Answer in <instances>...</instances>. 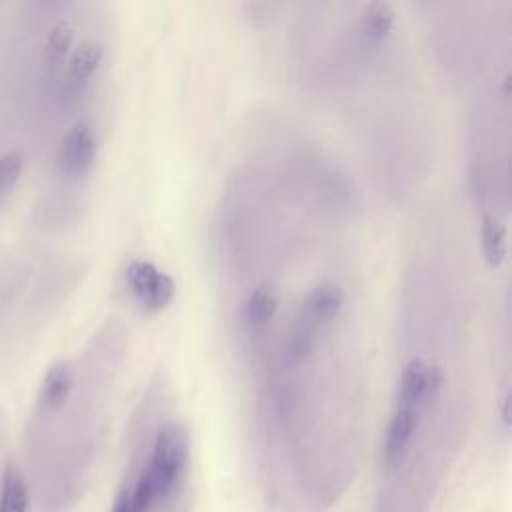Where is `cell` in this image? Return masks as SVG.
<instances>
[{"mask_svg": "<svg viewBox=\"0 0 512 512\" xmlns=\"http://www.w3.org/2000/svg\"><path fill=\"white\" fill-rule=\"evenodd\" d=\"M98 150V140H96V130L90 120H78L74 122L68 132L62 138L60 144V168L66 174L78 176L84 174L96 156Z\"/></svg>", "mask_w": 512, "mask_h": 512, "instance_id": "3957f363", "label": "cell"}, {"mask_svg": "<svg viewBox=\"0 0 512 512\" xmlns=\"http://www.w3.org/2000/svg\"><path fill=\"white\" fill-rule=\"evenodd\" d=\"M124 276L132 296L142 308L150 312L164 310L174 298L176 286L170 274H166L148 260H132L126 266Z\"/></svg>", "mask_w": 512, "mask_h": 512, "instance_id": "7a4b0ae2", "label": "cell"}, {"mask_svg": "<svg viewBox=\"0 0 512 512\" xmlns=\"http://www.w3.org/2000/svg\"><path fill=\"white\" fill-rule=\"evenodd\" d=\"M278 310V292L270 282L258 284L246 298L244 318L252 330H260L270 324Z\"/></svg>", "mask_w": 512, "mask_h": 512, "instance_id": "52a82bcc", "label": "cell"}, {"mask_svg": "<svg viewBox=\"0 0 512 512\" xmlns=\"http://www.w3.org/2000/svg\"><path fill=\"white\" fill-rule=\"evenodd\" d=\"M444 386V372L440 366H430L422 358H412L400 376L396 406L430 410Z\"/></svg>", "mask_w": 512, "mask_h": 512, "instance_id": "6da1fadb", "label": "cell"}, {"mask_svg": "<svg viewBox=\"0 0 512 512\" xmlns=\"http://www.w3.org/2000/svg\"><path fill=\"white\" fill-rule=\"evenodd\" d=\"M24 170V158L18 150H8L0 156V202L16 188Z\"/></svg>", "mask_w": 512, "mask_h": 512, "instance_id": "4fadbf2b", "label": "cell"}, {"mask_svg": "<svg viewBox=\"0 0 512 512\" xmlns=\"http://www.w3.org/2000/svg\"><path fill=\"white\" fill-rule=\"evenodd\" d=\"M480 242H482V254L490 268H496L506 258L508 250V236L506 226L494 220L492 216H484L482 228H480Z\"/></svg>", "mask_w": 512, "mask_h": 512, "instance_id": "30bf717a", "label": "cell"}, {"mask_svg": "<svg viewBox=\"0 0 512 512\" xmlns=\"http://www.w3.org/2000/svg\"><path fill=\"white\" fill-rule=\"evenodd\" d=\"M72 392V372L64 360L52 362L44 372L40 386V402L48 410H60Z\"/></svg>", "mask_w": 512, "mask_h": 512, "instance_id": "8992f818", "label": "cell"}, {"mask_svg": "<svg viewBox=\"0 0 512 512\" xmlns=\"http://www.w3.org/2000/svg\"><path fill=\"white\" fill-rule=\"evenodd\" d=\"M104 58V46L98 40H84L80 42L68 60V78L74 86L84 88L92 76L96 74V70L100 68Z\"/></svg>", "mask_w": 512, "mask_h": 512, "instance_id": "5b68a950", "label": "cell"}, {"mask_svg": "<svg viewBox=\"0 0 512 512\" xmlns=\"http://www.w3.org/2000/svg\"><path fill=\"white\" fill-rule=\"evenodd\" d=\"M318 336H320V332L316 328H312L304 320L296 318V324H294V328L290 330V334L286 336V342H284L286 362L292 364V366H298V364L306 362L312 356L314 348H316Z\"/></svg>", "mask_w": 512, "mask_h": 512, "instance_id": "9c48e42d", "label": "cell"}, {"mask_svg": "<svg viewBox=\"0 0 512 512\" xmlns=\"http://www.w3.org/2000/svg\"><path fill=\"white\" fill-rule=\"evenodd\" d=\"M72 42H74V28L60 20L56 22L44 42V64L50 70L60 68V64L70 56L72 52Z\"/></svg>", "mask_w": 512, "mask_h": 512, "instance_id": "8fae6325", "label": "cell"}, {"mask_svg": "<svg viewBox=\"0 0 512 512\" xmlns=\"http://www.w3.org/2000/svg\"><path fill=\"white\" fill-rule=\"evenodd\" d=\"M396 12L390 2H370L366 4L360 20V32L368 42H382L392 26Z\"/></svg>", "mask_w": 512, "mask_h": 512, "instance_id": "ba28073f", "label": "cell"}, {"mask_svg": "<svg viewBox=\"0 0 512 512\" xmlns=\"http://www.w3.org/2000/svg\"><path fill=\"white\" fill-rule=\"evenodd\" d=\"M342 302H344V294L336 284L332 282L318 284L304 300L298 318L314 326L322 334L338 316Z\"/></svg>", "mask_w": 512, "mask_h": 512, "instance_id": "277c9868", "label": "cell"}, {"mask_svg": "<svg viewBox=\"0 0 512 512\" xmlns=\"http://www.w3.org/2000/svg\"><path fill=\"white\" fill-rule=\"evenodd\" d=\"M28 486L16 466H8L2 478L0 512H28Z\"/></svg>", "mask_w": 512, "mask_h": 512, "instance_id": "7c38bea8", "label": "cell"}]
</instances>
